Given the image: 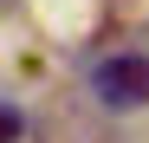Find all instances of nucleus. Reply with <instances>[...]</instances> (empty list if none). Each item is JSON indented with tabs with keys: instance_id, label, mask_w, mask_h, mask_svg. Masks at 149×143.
I'll return each mask as SVG.
<instances>
[{
	"instance_id": "obj_1",
	"label": "nucleus",
	"mask_w": 149,
	"mask_h": 143,
	"mask_svg": "<svg viewBox=\"0 0 149 143\" xmlns=\"http://www.w3.org/2000/svg\"><path fill=\"white\" fill-rule=\"evenodd\" d=\"M91 91H97V104H110V111H143L149 104V59L143 52H110L91 72Z\"/></svg>"
},
{
	"instance_id": "obj_2",
	"label": "nucleus",
	"mask_w": 149,
	"mask_h": 143,
	"mask_svg": "<svg viewBox=\"0 0 149 143\" xmlns=\"http://www.w3.org/2000/svg\"><path fill=\"white\" fill-rule=\"evenodd\" d=\"M19 137H26V117L13 104H0V143H19Z\"/></svg>"
}]
</instances>
